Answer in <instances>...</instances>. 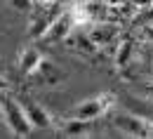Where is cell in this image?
<instances>
[{
	"instance_id": "cell-1",
	"label": "cell",
	"mask_w": 153,
	"mask_h": 139,
	"mask_svg": "<svg viewBox=\"0 0 153 139\" xmlns=\"http://www.w3.org/2000/svg\"><path fill=\"white\" fill-rule=\"evenodd\" d=\"M0 113H2V120H5L7 130L14 137H28L31 135L33 125H31V120H28V116H26V111H24L19 99L0 92Z\"/></svg>"
},
{
	"instance_id": "cell-2",
	"label": "cell",
	"mask_w": 153,
	"mask_h": 139,
	"mask_svg": "<svg viewBox=\"0 0 153 139\" xmlns=\"http://www.w3.org/2000/svg\"><path fill=\"white\" fill-rule=\"evenodd\" d=\"M111 123L125 137H141V139L153 137V123L141 118V116H134V113H127V111H113Z\"/></svg>"
},
{
	"instance_id": "cell-3",
	"label": "cell",
	"mask_w": 153,
	"mask_h": 139,
	"mask_svg": "<svg viewBox=\"0 0 153 139\" xmlns=\"http://www.w3.org/2000/svg\"><path fill=\"white\" fill-rule=\"evenodd\" d=\"M111 104H113V94H111V92H104V94H97V97H90V99H85V101H80V104H76L73 116H76V118H82V120H90V123H92V120L101 118Z\"/></svg>"
},
{
	"instance_id": "cell-4",
	"label": "cell",
	"mask_w": 153,
	"mask_h": 139,
	"mask_svg": "<svg viewBox=\"0 0 153 139\" xmlns=\"http://www.w3.org/2000/svg\"><path fill=\"white\" fill-rule=\"evenodd\" d=\"M19 101H21V106H24V111H26V116H28V120H31V125H33V127H40V130L52 127V118H50V113H47V111H45V106H40L33 97L21 94Z\"/></svg>"
},
{
	"instance_id": "cell-5",
	"label": "cell",
	"mask_w": 153,
	"mask_h": 139,
	"mask_svg": "<svg viewBox=\"0 0 153 139\" xmlns=\"http://www.w3.org/2000/svg\"><path fill=\"white\" fill-rule=\"evenodd\" d=\"M73 26H76V14H64V17H59L47 31H45V40L47 42H57V40H64L71 31H73Z\"/></svg>"
},
{
	"instance_id": "cell-6",
	"label": "cell",
	"mask_w": 153,
	"mask_h": 139,
	"mask_svg": "<svg viewBox=\"0 0 153 139\" xmlns=\"http://www.w3.org/2000/svg\"><path fill=\"white\" fill-rule=\"evenodd\" d=\"M59 132L64 135V137H71V139H80V137H90V132H92V125H90V120H82V118H73L66 120L61 127H59Z\"/></svg>"
},
{
	"instance_id": "cell-7",
	"label": "cell",
	"mask_w": 153,
	"mask_h": 139,
	"mask_svg": "<svg viewBox=\"0 0 153 139\" xmlns=\"http://www.w3.org/2000/svg\"><path fill=\"white\" fill-rule=\"evenodd\" d=\"M40 64H42V54H40L36 47L21 50V54H19V71L21 73H36Z\"/></svg>"
},
{
	"instance_id": "cell-8",
	"label": "cell",
	"mask_w": 153,
	"mask_h": 139,
	"mask_svg": "<svg viewBox=\"0 0 153 139\" xmlns=\"http://www.w3.org/2000/svg\"><path fill=\"white\" fill-rule=\"evenodd\" d=\"M38 73H40V78L45 80V85H59V83H64V78H66V71L64 68H59L57 64L45 61V59L38 66Z\"/></svg>"
},
{
	"instance_id": "cell-9",
	"label": "cell",
	"mask_w": 153,
	"mask_h": 139,
	"mask_svg": "<svg viewBox=\"0 0 153 139\" xmlns=\"http://www.w3.org/2000/svg\"><path fill=\"white\" fill-rule=\"evenodd\" d=\"M113 36H115V31L111 28V26H99V28H94V31L90 33V38L94 40L97 45H99V42H106V40L113 38Z\"/></svg>"
},
{
	"instance_id": "cell-10",
	"label": "cell",
	"mask_w": 153,
	"mask_h": 139,
	"mask_svg": "<svg viewBox=\"0 0 153 139\" xmlns=\"http://www.w3.org/2000/svg\"><path fill=\"white\" fill-rule=\"evenodd\" d=\"M7 2H10V7H12L14 12H21V14L28 12L31 5H33V0H7Z\"/></svg>"
},
{
	"instance_id": "cell-11",
	"label": "cell",
	"mask_w": 153,
	"mask_h": 139,
	"mask_svg": "<svg viewBox=\"0 0 153 139\" xmlns=\"http://www.w3.org/2000/svg\"><path fill=\"white\" fill-rule=\"evenodd\" d=\"M127 54H130V42H123V52L118 54V64H120V61H125V59H127Z\"/></svg>"
},
{
	"instance_id": "cell-12",
	"label": "cell",
	"mask_w": 153,
	"mask_h": 139,
	"mask_svg": "<svg viewBox=\"0 0 153 139\" xmlns=\"http://www.w3.org/2000/svg\"><path fill=\"white\" fill-rule=\"evenodd\" d=\"M7 87H10V80L0 76V92H7Z\"/></svg>"
},
{
	"instance_id": "cell-13",
	"label": "cell",
	"mask_w": 153,
	"mask_h": 139,
	"mask_svg": "<svg viewBox=\"0 0 153 139\" xmlns=\"http://www.w3.org/2000/svg\"><path fill=\"white\" fill-rule=\"evenodd\" d=\"M38 2H42V5H52V2H57V0H38Z\"/></svg>"
}]
</instances>
